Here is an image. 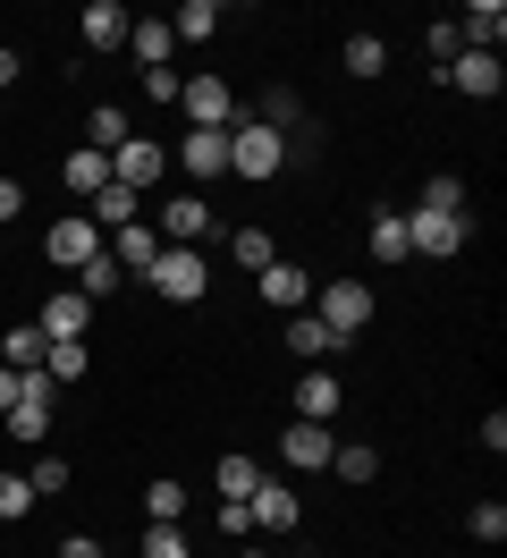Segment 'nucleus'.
Returning a JSON list of instances; mask_svg holds the SVG:
<instances>
[{
	"label": "nucleus",
	"mask_w": 507,
	"mask_h": 558,
	"mask_svg": "<svg viewBox=\"0 0 507 558\" xmlns=\"http://www.w3.org/2000/svg\"><path fill=\"white\" fill-rule=\"evenodd\" d=\"M144 288H161L169 305H195L203 288H212V263H203V245H161V263L144 271Z\"/></svg>",
	"instance_id": "obj_1"
},
{
	"label": "nucleus",
	"mask_w": 507,
	"mask_h": 558,
	"mask_svg": "<svg viewBox=\"0 0 507 558\" xmlns=\"http://www.w3.org/2000/svg\"><path fill=\"white\" fill-rule=\"evenodd\" d=\"M229 170L237 178H279L288 170V136H270L263 119H237L229 128Z\"/></svg>",
	"instance_id": "obj_2"
},
{
	"label": "nucleus",
	"mask_w": 507,
	"mask_h": 558,
	"mask_svg": "<svg viewBox=\"0 0 507 558\" xmlns=\"http://www.w3.org/2000/svg\"><path fill=\"white\" fill-rule=\"evenodd\" d=\"M313 322H322L338 348H347V339H355V330L372 322V288H355V279H338V288H313Z\"/></svg>",
	"instance_id": "obj_3"
},
{
	"label": "nucleus",
	"mask_w": 507,
	"mask_h": 558,
	"mask_svg": "<svg viewBox=\"0 0 507 558\" xmlns=\"http://www.w3.org/2000/svg\"><path fill=\"white\" fill-rule=\"evenodd\" d=\"M466 211H406V245L414 254H432V263H448V254H466Z\"/></svg>",
	"instance_id": "obj_4"
},
{
	"label": "nucleus",
	"mask_w": 507,
	"mask_h": 558,
	"mask_svg": "<svg viewBox=\"0 0 507 558\" xmlns=\"http://www.w3.org/2000/svg\"><path fill=\"white\" fill-rule=\"evenodd\" d=\"M178 102H186V128H212V136H229V128H237V94L220 85V76H186Z\"/></svg>",
	"instance_id": "obj_5"
},
{
	"label": "nucleus",
	"mask_w": 507,
	"mask_h": 558,
	"mask_svg": "<svg viewBox=\"0 0 507 558\" xmlns=\"http://www.w3.org/2000/svg\"><path fill=\"white\" fill-rule=\"evenodd\" d=\"M161 170H169V153L153 136H128L119 153H110V186H128V195H153L161 186Z\"/></svg>",
	"instance_id": "obj_6"
},
{
	"label": "nucleus",
	"mask_w": 507,
	"mask_h": 558,
	"mask_svg": "<svg viewBox=\"0 0 507 558\" xmlns=\"http://www.w3.org/2000/svg\"><path fill=\"white\" fill-rule=\"evenodd\" d=\"M34 322H43V339H51V348H60V339H85V322H94V296H85V288H51Z\"/></svg>",
	"instance_id": "obj_7"
},
{
	"label": "nucleus",
	"mask_w": 507,
	"mask_h": 558,
	"mask_svg": "<svg viewBox=\"0 0 507 558\" xmlns=\"http://www.w3.org/2000/svg\"><path fill=\"white\" fill-rule=\"evenodd\" d=\"M43 254H51L60 271H85V263L101 254V229H94V220H51V238H43Z\"/></svg>",
	"instance_id": "obj_8"
},
{
	"label": "nucleus",
	"mask_w": 507,
	"mask_h": 558,
	"mask_svg": "<svg viewBox=\"0 0 507 558\" xmlns=\"http://www.w3.org/2000/svg\"><path fill=\"white\" fill-rule=\"evenodd\" d=\"M448 85H457V94H473V102H491V94L507 85L499 51H457V60H448Z\"/></svg>",
	"instance_id": "obj_9"
},
{
	"label": "nucleus",
	"mask_w": 507,
	"mask_h": 558,
	"mask_svg": "<svg viewBox=\"0 0 507 558\" xmlns=\"http://www.w3.org/2000/svg\"><path fill=\"white\" fill-rule=\"evenodd\" d=\"M254 288H263V305H279V314H313V279H304L297 263H270V271H254Z\"/></svg>",
	"instance_id": "obj_10"
},
{
	"label": "nucleus",
	"mask_w": 507,
	"mask_h": 558,
	"mask_svg": "<svg viewBox=\"0 0 507 558\" xmlns=\"http://www.w3.org/2000/svg\"><path fill=\"white\" fill-rule=\"evenodd\" d=\"M178 170L195 178V186H212V178L229 170V136H212V128H186V144H178Z\"/></svg>",
	"instance_id": "obj_11"
},
{
	"label": "nucleus",
	"mask_w": 507,
	"mask_h": 558,
	"mask_svg": "<svg viewBox=\"0 0 507 558\" xmlns=\"http://www.w3.org/2000/svg\"><path fill=\"white\" fill-rule=\"evenodd\" d=\"M110 263H119V271H153V263H161V238H153V220H128V229H110Z\"/></svg>",
	"instance_id": "obj_12"
},
{
	"label": "nucleus",
	"mask_w": 507,
	"mask_h": 558,
	"mask_svg": "<svg viewBox=\"0 0 507 558\" xmlns=\"http://www.w3.org/2000/svg\"><path fill=\"white\" fill-rule=\"evenodd\" d=\"M457 43H466V51H499L507 43V0H473L466 17H457Z\"/></svg>",
	"instance_id": "obj_13"
},
{
	"label": "nucleus",
	"mask_w": 507,
	"mask_h": 558,
	"mask_svg": "<svg viewBox=\"0 0 507 558\" xmlns=\"http://www.w3.org/2000/svg\"><path fill=\"white\" fill-rule=\"evenodd\" d=\"M245 517L270 524V533H297L304 508H297V490H288V483H270V474H263V483H254V499H245Z\"/></svg>",
	"instance_id": "obj_14"
},
{
	"label": "nucleus",
	"mask_w": 507,
	"mask_h": 558,
	"mask_svg": "<svg viewBox=\"0 0 507 558\" xmlns=\"http://www.w3.org/2000/svg\"><path fill=\"white\" fill-rule=\"evenodd\" d=\"M279 440H288V465H297V474H322V465H330V423H288V432H279Z\"/></svg>",
	"instance_id": "obj_15"
},
{
	"label": "nucleus",
	"mask_w": 507,
	"mask_h": 558,
	"mask_svg": "<svg viewBox=\"0 0 507 558\" xmlns=\"http://www.w3.org/2000/svg\"><path fill=\"white\" fill-rule=\"evenodd\" d=\"M161 229L178 245H203V238H212V204H203V195H169V204H161Z\"/></svg>",
	"instance_id": "obj_16"
},
{
	"label": "nucleus",
	"mask_w": 507,
	"mask_h": 558,
	"mask_svg": "<svg viewBox=\"0 0 507 558\" xmlns=\"http://www.w3.org/2000/svg\"><path fill=\"white\" fill-rule=\"evenodd\" d=\"M338 407H347L338 373H304V381H297V423H330Z\"/></svg>",
	"instance_id": "obj_17"
},
{
	"label": "nucleus",
	"mask_w": 507,
	"mask_h": 558,
	"mask_svg": "<svg viewBox=\"0 0 507 558\" xmlns=\"http://www.w3.org/2000/svg\"><path fill=\"white\" fill-rule=\"evenodd\" d=\"M128 9H119V0H85V51H119V43H128Z\"/></svg>",
	"instance_id": "obj_18"
},
{
	"label": "nucleus",
	"mask_w": 507,
	"mask_h": 558,
	"mask_svg": "<svg viewBox=\"0 0 507 558\" xmlns=\"http://www.w3.org/2000/svg\"><path fill=\"white\" fill-rule=\"evenodd\" d=\"M128 51L144 60V69H169V51H178V35H169V17H135V26H128Z\"/></svg>",
	"instance_id": "obj_19"
},
{
	"label": "nucleus",
	"mask_w": 507,
	"mask_h": 558,
	"mask_svg": "<svg viewBox=\"0 0 507 558\" xmlns=\"http://www.w3.org/2000/svg\"><path fill=\"white\" fill-rule=\"evenodd\" d=\"M169 35L178 43H212L220 35V0H178V9H169Z\"/></svg>",
	"instance_id": "obj_20"
},
{
	"label": "nucleus",
	"mask_w": 507,
	"mask_h": 558,
	"mask_svg": "<svg viewBox=\"0 0 507 558\" xmlns=\"http://www.w3.org/2000/svg\"><path fill=\"white\" fill-rule=\"evenodd\" d=\"M43 355H51V339H43V322H17V330L0 339V364H9V373H34Z\"/></svg>",
	"instance_id": "obj_21"
},
{
	"label": "nucleus",
	"mask_w": 507,
	"mask_h": 558,
	"mask_svg": "<svg viewBox=\"0 0 507 558\" xmlns=\"http://www.w3.org/2000/svg\"><path fill=\"white\" fill-rule=\"evenodd\" d=\"M60 178L85 195V204H94L101 186H110V153H94V144H85V153H68V161H60Z\"/></svg>",
	"instance_id": "obj_22"
},
{
	"label": "nucleus",
	"mask_w": 507,
	"mask_h": 558,
	"mask_svg": "<svg viewBox=\"0 0 507 558\" xmlns=\"http://www.w3.org/2000/svg\"><path fill=\"white\" fill-rule=\"evenodd\" d=\"M85 220H94V229H128V220H144V195H128V186H101L94 204H85Z\"/></svg>",
	"instance_id": "obj_23"
},
{
	"label": "nucleus",
	"mask_w": 507,
	"mask_h": 558,
	"mask_svg": "<svg viewBox=\"0 0 507 558\" xmlns=\"http://www.w3.org/2000/svg\"><path fill=\"white\" fill-rule=\"evenodd\" d=\"M406 254H414V245H406V211H372V263H406Z\"/></svg>",
	"instance_id": "obj_24"
},
{
	"label": "nucleus",
	"mask_w": 507,
	"mask_h": 558,
	"mask_svg": "<svg viewBox=\"0 0 507 558\" xmlns=\"http://www.w3.org/2000/svg\"><path fill=\"white\" fill-rule=\"evenodd\" d=\"M229 254H237V271H270V263H279L270 229H237V238H229Z\"/></svg>",
	"instance_id": "obj_25"
},
{
	"label": "nucleus",
	"mask_w": 507,
	"mask_h": 558,
	"mask_svg": "<svg viewBox=\"0 0 507 558\" xmlns=\"http://www.w3.org/2000/svg\"><path fill=\"white\" fill-rule=\"evenodd\" d=\"M288 348H297V355H347V348H338V339H330V330H322L313 314H288Z\"/></svg>",
	"instance_id": "obj_26"
},
{
	"label": "nucleus",
	"mask_w": 507,
	"mask_h": 558,
	"mask_svg": "<svg viewBox=\"0 0 507 558\" xmlns=\"http://www.w3.org/2000/svg\"><path fill=\"white\" fill-rule=\"evenodd\" d=\"M85 136H94V153H119V144H128V110H119V102H101L94 119H85Z\"/></svg>",
	"instance_id": "obj_27"
},
{
	"label": "nucleus",
	"mask_w": 507,
	"mask_h": 558,
	"mask_svg": "<svg viewBox=\"0 0 507 558\" xmlns=\"http://www.w3.org/2000/svg\"><path fill=\"white\" fill-rule=\"evenodd\" d=\"M389 69V43L381 35H347V76H381Z\"/></svg>",
	"instance_id": "obj_28"
},
{
	"label": "nucleus",
	"mask_w": 507,
	"mask_h": 558,
	"mask_svg": "<svg viewBox=\"0 0 507 558\" xmlns=\"http://www.w3.org/2000/svg\"><path fill=\"white\" fill-rule=\"evenodd\" d=\"M186 517V483H153L144 490V524H178Z\"/></svg>",
	"instance_id": "obj_29"
},
{
	"label": "nucleus",
	"mask_w": 507,
	"mask_h": 558,
	"mask_svg": "<svg viewBox=\"0 0 507 558\" xmlns=\"http://www.w3.org/2000/svg\"><path fill=\"white\" fill-rule=\"evenodd\" d=\"M17 407H34V415H51V407H60V381H51L43 364H34V373H17Z\"/></svg>",
	"instance_id": "obj_30"
},
{
	"label": "nucleus",
	"mask_w": 507,
	"mask_h": 558,
	"mask_svg": "<svg viewBox=\"0 0 507 558\" xmlns=\"http://www.w3.org/2000/svg\"><path fill=\"white\" fill-rule=\"evenodd\" d=\"M254 483H263L254 457H220V499H254Z\"/></svg>",
	"instance_id": "obj_31"
},
{
	"label": "nucleus",
	"mask_w": 507,
	"mask_h": 558,
	"mask_svg": "<svg viewBox=\"0 0 507 558\" xmlns=\"http://www.w3.org/2000/svg\"><path fill=\"white\" fill-rule=\"evenodd\" d=\"M43 373H51V381H85V339H60V348H51V355H43Z\"/></svg>",
	"instance_id": "obj_32"
},
{
	"label": "nucleus",
	"mask_w": 507,
	"mask_h": 558,
	"mask_svg": "<svg viewBox=\"0 0 507 558\" xmlns=\"http://www.w3.org/2000/svg\"><path fill=\"white\" fill-rule=\"evenodd\" d=\"M414 211H466V178H448V170L423 178V204H414Z\"/></svg>",
	"instance_id": "obj_33"
},
{
	"label": "nucleus",
	"mask_w": 507,
	"mask_h": 558,
	"mask_svg": "<svg viewBox=\"0 0 507 558\" xmlns=\"http://www.w3.org/2000/svg\"><path fill=\"white\" fill-rule=\"evenodd\" d=\"M330 474H338V483H372V474H381V457L355 440V449H330Z\"/></svg>",
	"instance_id": "obj_34"
},
{
	"label": "nucleus",
	"mask_w": 507,
	"mask_h": 558,
	"mask_svg": "<svg viewBox=\"0 0 507 558\" xmlns=\"http://www.w3.org/2000/svg\"><path fill=\"white\" fill-rule=\"evenodd\" d=\"M254 119H263L270 136H288V128H297V94H288V85H270V94H263V110H254Z\"/></svg>",
	"instance_id": "obj_35"
},
{
	"label": "nucleus",
	"mask_w": 507,
	"mask_h": 558,
	"mask_svg": "<svg viewBox=\"0 0 507 558\" xmlns=\"http://www.w3.org/2000/svg\"><path fill=\"white\" fill-rule=\"evenodd\" d=\"M423 51H432L439 69H448V60L466 51V43H457V17H432V26H423Z\"/></svg>",
	"instance_id": "obj_36"
},
{
	"label": "nucleus",
	"mask_w": 507,
	"mask_h": 558,
	"mask_svg": "<svg viewBox=\"0 0 507 558\" xmlns=\"http://www.w3.org/2000/svg\"><path fill=\"white\" fill-rule=\"evenodd\" d=\"M26 508H34V483L26 474H0V524H17Z\"/></svg>",
	"instance_id": "obj_37"
},
{
	"label": "nucleus",
	"mask_w": 507,
	"mask_h": 558,
	"mask_svg": "<svg viewBox=\"0 0 507 558\" xmlns=\"http://www.w3.org/2000/svg\"><path fill=\"white\" fill-rule=\"evenodd\" d=\"M473 542H491V550H499V542H507V508H499V499H482V508H473Z\"/></svg>",
	"instance_id": "obj_38"
},
{
	"label": "nucleus",
	"mask_w": 507,
	"mask_h": 558,
	"mask_svg": "<svg viewBox=\"0 0 507 558\" xmlns=\"http://www.w3.org/2000/svg\"><path fill=\"white\" fill-rule=\"evenodd\" d=\"M144 558H195V550H186L178 524H144Z\"/></svg>",
	"instance_id": "obj_39"
},
{
	"label": "nucleus",
	"mask_w": 507,
	"mask_h": 558,
	"mask_svg": "<svg viewBox=\"0 0 507 558\" xmlns=\"http://www.w3.org/2000/svg\"><path fill=\"white\" fill-rule=\"evenodd\" d=\"M34 499H51V490H68V457H34Z\"/></svg>",
	"instance_id": "obj_40"
},
{
	"label": "nucleus",
	"mask_w": 507,
	"mask_h": 558,
	"mask_svg": "<svg viewBox=\"0 0 507 558\" xmlns=\"http://www.w3.org/2000/svg\"><path fill=\"white\" fill-rule=\"evenodd\" d=\"M119 279H128V271H119V263H110V245H101L94 263H85V296H110V288H119Z\"/></svg>",
	"instance_id": "obj_41"
},
{
	"label": "nucleus",
	"mask_w": 507,
	"mask_h": 558,
	"mask_svg": "<svg viewBox=\"0 0 507 558\" xmlns=\"http://www.w3.org/2000/svg\"><path fill=\"white\" fill-rule=\"evenodd\" d=\"M0 423H9L17 440H51V415H34V407H9V415H0Z\"/></svg>",
	"instance_id": "obj_42"
},
{
	"label": "nucleus",
	"mask_w": 507,
	"mask_h": 558,
	"mask_svg": "<svg viewBox=\"0 0 507 558\" xmlns=\"http://www.w3.org/2000/svg\"><path fill=\"white\" fill-rule=\"evenodd\" d=\"M220 533H229V542H245V533H254V517H245V499H220Z\"/></svg>",
	"instance_id": "obj_43"
},
{
	"label": "nucleus",
	"mask_w": 507,
	"mask_h": 558,
	"mask_svg": "<svg viewBox=\"0 0 507 558\" xmlns=\"http://www.w3.org/2000/svg\"><path fill=\"white\" fill-rule=\"evenodd\" d=\"M60 558H101V542H94V533H68V542H60Z\"/></svg>",
	"instance_id": "obj_44"
},
{
	"label": "nucleus",
	"mask_w": 507,
	"mask_h": 558,
	"mask_svg": "<svg viewBox=\"0 0 507 558\" xmlns=\"http://www.w3.org/2000/svg\"><path fill=\"white\" fill-rule=\"evenodd\" d=\"M17 204H26V186H17V178H0V220H17Z\"/></svg>",
	"instance_id": "obj_45"
},
{
	"label": "nucleus",
	"mask_w": 507,
	"mask_h": 558,
	"mask_svg": "<svg viewBox=\"0 0 507 558\" xmlns=\"http://www.w3.org/2000/svg\"><path fill=\"white\" fill-rule=\"evenodd\" d=\"M9 407H17V373L0 364V415H9Z\"/></svg>",
	"instance_id": "obj_46"
},
{
	"label": "nucleus",
	"mask_w": 507,
	"mask_h": 558,
	"mask_svg": "<svg viewBox=\"0 0 507 558\" xmlns=\"http://www.w3.org/2000/svg\"><path fill=\"white\" fill-rule=\"evenodd\" d=\"M0 85H17V51L9 43H0Z\"/></svg>",
	"instance_id": "obj_47"
},
{
	"label": "nucleus",
	"mask_w": 507,
	"mask_h": 558,
	"mask_svg": "<svg viewBox=\"0 0 507 558\" xmlns=\"http://www.w3.org/2000/svg\"><path fill=\"white\" fill-rule=\"evenodd\" d=\"M237 558H270V550H237Z\"/></svg>",
	"instance_id": "obj_48"
}]
</instances>
